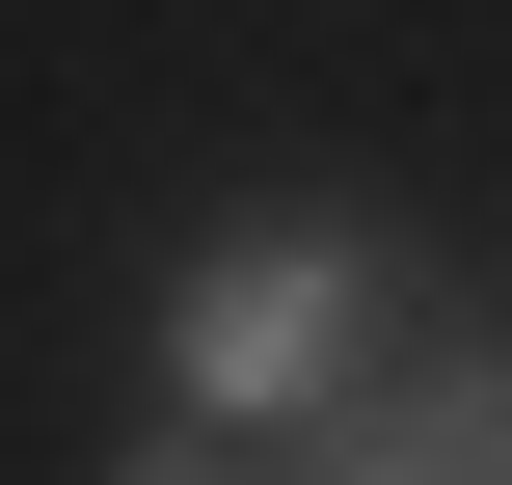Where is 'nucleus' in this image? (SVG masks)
<instances>
[{"label":"nucleus","mask_w":512,"mask_h":485,"mask_svg":"<svg viewBox=\"0 0 512 485\" xmlns=\"http://www.w3.org/2000/svg\"><path fill=\"white\" fill-rule=\"evenodd\" d=\"M432 243L405 216H351V189H270V216H216L189 270H162V405L189 432H243V459H324L405 351H432Z\"/></svg>","instance_id":"obj_1"},{"label":"nucleus","mask_w":512,"mask_h":485,"mask_svg":"<svg viewBox=\"0 0 512 485\" xmlns=\"http://www.w3.org/2000/svg\"><path fill=\"white\" fill-rule=\"evenodd\" d=\"M270 485H512V297H432V351H405L324 459H270Z\"/></svg>","instance_id":"obj_2"},{"label":"nucleus","mask_w":512,"mask_h":485,"mask_svg":"<svg viewBox=\"0 0 512 485\" xmlns=\"http://www.w3.org/2000/svg\"><path fill=\"white\" fill-rule=\"evenodd\" d=\"M108 485H270V459H243V432H189V405H135V432H108Z\"/></svg>","instance_id":"obj_3"}]
</instances>
